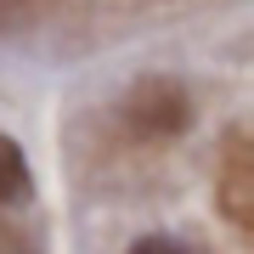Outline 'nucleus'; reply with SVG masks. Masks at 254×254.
Masks as SVG:
<instances>
[{"mask_svg": "<svg viewBox=\"0 0 254 254\" xmlns=\"http://www.w3.org/2000/svg\"><path fill=\"white\" fill-rule=\"evenodd\" d=\"M130 119L147 130V136H164V130L187 125V96L175 91L170 79H147L136 96H130Z\"/></svg>", "mask_w": 254, "mask_h": 254, "instance_id": "f257e3e1", "label": "nucleus"}, {"mask_svg": "<svg viewBox=\"0 0 254 254\" xmlns=\"http://www.w3.org/2000/svg\"><path fill=\"white\" fill-rule=\"evenodd\" d=\"M28 192H34V175H28V158L23 147L0 130V203H23Z\"/></svg>", "mask_w": 254, "mask_h": 254, "instance_id": "f03ea898", "label": "nucleus"}, {"mask_svg": "<svg viewBox=\"0 0 254 254\" xmlns=\"http://www.w3.org/2000/svg\"><path fill=\"white\" fill-rule=\"evenodd\" d=\"M243 198H249V170H243V153H237L232 170H226V215H232L237 232H249V209H243Z\"/></svg>", "mask_w": 254, "mask_h": 254, "instance_id": "7ed1b4c3", "label": "nucleus"}, {"mask_svg": "<svg viewBox=\"0 0 254 254\" xmlns=\"http://www.w3.org/2000/svg\"><path fill=\"white\" fill-rule=\"evenodd\" d=\"M130 254H192V249L175 237H141V243H130Z\"/></svg>", "mask_w": 254, "mask_h": 254, "instance_id": "20e7f679", "label": "nucleus"}]
</instances>
